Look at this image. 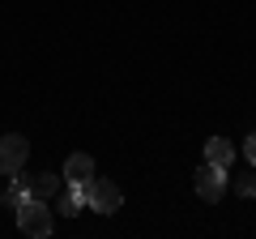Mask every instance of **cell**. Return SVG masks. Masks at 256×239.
<instances>
[{"label":"cell","mask_w":256,"mask_h":239,"mask_svg":"<svg viewBox=\"0 0 256 239\" xmlns=\"http://www.w3.org/2000/svg\"><path fill=\"white\" fill-rule=\"evenodd\" d=\"M244 158H248V162H252V166H256V132H252V137H248V141H244Z\"/></svg>","instance_id":"obj_11"},{"label":"cell","mask_w":256,"mask_h":239,"mask_svg":"<svg viewBox=\"0 0 256 239\" xmlns=\"http://www.w3.org/2000/svg\"><path fill=\"white\" fill-rule=\"evenodd\" d=\"M82 210H86V184H77V180H64V192H60V214H64V218H77Z\"/></svg>","instance_id":"obj_5"},{"label":"cell","mask_w":256,"mask_h":239,"mask_svg":"<svg viewBox=\"0 0 256 239\" xmlns=\"http://www.w3.org/2000/svg\"><path fill=\"white\" fill-rule=\"evenodd\" d=\"M226 175L230 171H222V166H214V162H201L196 166V196L201 201H222V192H226Z\"/></svg>","instance_id":"obj_4"},{"label":"cell","mask_w":256,"mask_h":239,"mask_svg":"<svg viewBox=\"0 0 256 239\" xmlns=\"http://www.w3.org/2000/svg\"><path fill=\"white\" fill-rule=\"evenodd\" d=\"M18 226H22V235H30V239H47L52 235L56 218H52V210H47L43 196H30L26 205H18Z\"/></svg>","instance_id":"obj_1"},{"label":"cell","mask_w":256,"mask_h":239,"mask_svg":"<svg viewBox=\"0 0 256 239\" xmlns=\"http://www.w3.org/2000/svg\"><path fill=\"white\" fill-rule=\"evenodd\" d=\"M120 205H124V192H120V184L116 180H86V210H94V214H116Z\"/></svg>","instance_id":"obj_2"},{"label":"cell","mask_w":256,"mask_h":239,"mask_svg":"<svg viewBox=\"0 0 256 239\" xmlns=\"http://www.w3.org/2000/svg\"><path fill=\"white\" fill-rule=\"evenodd\" d=\"M64 180H77V184H86V180H94V158L90 154H68V162H64Z\"/></svg>","instance_id":"obj_7"},{"label":"cell","mask_w":256,"mask_h":239,"mask_svg":"<svg viewBox=\"0 0 256 239\" xmlns=\"http://www.w3.org/2000/svg\"><path fill=\"white\" fill-rule=\"evenodd\" d=\"M235 192L239 196H256V175H239V180H235Z\"/></svg>","instance_id":"obj_10"},{"label":"cell","mask_w":256,"mask_h":239,"mask_svg":"<svg viewBox=\"0 0 256 239\" xmlns=\"http://www.w3.org/2000/svg\"><path fill=\"white\" fill-rule=\"evenodd\" d=\"M205 162L230 171V166H235V146H230L226 137H210V141H205Z\"/></svg>","instance_id":"obj_6"},{"label":"cell","mask_w":256,"mask_h":239,"mask_svg":"<svg viewBox=\"0 0 256 239\" xmlns=\"http://www.w3.org/2000/svg\"><path fill=\"white\" fill-rule=\"evenodd\" d=\"M26 154H30V141L22 137V132L0 137V175H22V166H26Z\"/></svg>","instance_id":"obj_3"},{"label":"cell","mask_w":256,"mask_h":239,"mask_svg":"<svg viewBox=\"0 0 256 239\" xmlns=\"http://www.w3.org/2000/svg\"><path fill=\"white\" fill-rule=\"evenodd\" d=\"M26 201H30V180L26 175H13V184L4 188V205L18 210V205H26Z\"/></svg>","instance_id":"obj_9"},{"label":"cell","mask_w":256,"mask_h":239,"mask_svg":"<svg viewBox=\"0 0 256 239\" xmlns=\"http://www.w3.org/2000/svg\"><path fill=\"white\" fill-rule=\"evenodd\" d=\"M64 188V175H56V171H43V175H30V196H56Z\"/></svg>","instance_id":"obj_8"}]
</instances>
